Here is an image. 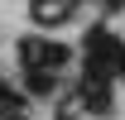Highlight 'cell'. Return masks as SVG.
<instances>
[{
  "instance_id": "6da1fadb",
  "label": "cell",
  "mask_w": 125,
  "mask_h": 120,
  "mask_svg": "<svg viewBox=\"0 0 125 120\" xmlns=\"http://www.w3.org/2000/svg\"><path fill=\"white\" fill-rule=\"evenodd\" d=\"M67 10H72V5H58V0H29V15L39 19V24H62Z\"/></svg>"
},
{
  "instance_id": "7a4b0ae2",
  "label": "cell",
  "mask_w": 125,
  "mask_h": 120,
  "mask_svg": "<svg viewBox=\"0 0 125 120\" xmlns=\"http://www.w3.org/2000/svg\"><path fill=\"white\" fill-rule=\"evenodd\" d=\"M24 87L34 96H53V72L48 67H24Z\"/></svg>"
},
{
  "instance_id": "3957f363",
  "label": "cell",
  "mask_w": 125,
  "mask_h": 120,
  "mask_svg": "<svg viewBox=\"0 0 125 120\" xmlns=\"http://www.w3.org/2000/svg\"><path fill=\"white\" fill-rule=\"evenodd\" d=\"M77 91H82V101H87L92 115H111V91L106 87H77Z\"/></svg>"
},
{
  "instance_id": "277c9868",
  "label": "cell",
  "mask_w": 125,
  "mask_h": 120,
  "mask_svg": "<svg viewBox=\"0 0 125 120\" xmlns=\"http://www.w3.org/2000/svg\"><path fill=\"white\" fill-rule=\"evenodd\" d=\"M115 72H120V82H125V48L115 53Z\"/></svg>"
},
{
  "instance_id": "5b68a950",
  "label": "cell",
  "mask_w": 125,
  "mask_h": 120,
  "mask_svg": "<svg viewBox=\"0 0 125 120\" xmlns=\"http://www.w3.org/2000/svg\"><path fill=\"white\" fill-rule=\"evenodd\" d=\"M101 5H106V10H125V0H101Z\"/></svg>"
}]
</instances>
